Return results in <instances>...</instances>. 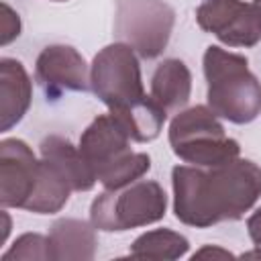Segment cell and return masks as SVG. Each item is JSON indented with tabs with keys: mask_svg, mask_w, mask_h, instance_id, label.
Returning <instances> with one entry per match:
<instances>
[{
	"mask_svg": "<svg viewBox=\"0 0 261 261\" xmlns=\"http://www.w3.org/2000/svg\"><path fill=\"white\" fill-rule=\"evenodd\" d=\"M173 212L181 224L208 228L243 218L261 198V167L237 157L216 167L175 165L171 169Z\"/></svg>",
	"mask_w": 261,
	"mask_h": 261,
	"instance_id": "cell-1",
	"label": "cell"
},
{
	"mask_svg": "<svg viewBox=\"0 0 261 261\" xmlns=\"http://www.w3.org/2000/svg\"><path fill=\"white\" fill-rule=\"evenodd\" d=\"M90 88L135 143L159 137L167 112L145 94L137 53L126 43L100 49L90 65Z\"/></svg>",
	"mask_w": 261,
	"mask_h": 261,
	"instance_id": "cell-2",
	"label": "cell"
},
{
	"mask_svg": "<svg viewBox=\"0 0 261 261\" xmlns=\"http://www.w3.org/2000/svg\"><path fill=\"white\" fill-rule=\"evenodd\" d=\"M208 108L232 124H249L261 114V82L241 53L210 45L204 51Z\"/></svg>",
	"mask_w": 261,
	"mask_h": 261,
	"instance_id": "cell-3",
	"label": "cell"
},
{
	"mask_svg": "<svg viewBox=\"0 0 261 261\" xmlns=\"http://www.w3.org/2000/svg\"><path fill=\"white\" fill-rule=\"evenodd\" d=\"M128 133L114 116L100 114L80 137V153L104 190H118L141 179L151 169V157L130 149Z\"/></svg>",
	"mask_w": 261,
	"mask_h": 261,
	"instance_id": "cell-4",
	"label": "cell"
},
{
	"mask_svg": "<svg viewBox=\"0 0 261 261\" xmlns=\"http://www.w3.org/2000/svg\"><path fill=\"white\" fill-rule=\"evenodd\" d=\"M169 145L177 159L198 167H216L241 157L239 141L226 137L222 122L208 106L179 110L169 122Z\"/></svg>",
	"mask_w": 261,
	"mask_h": 261,
	"instance_id": "cell-5",
	"label": "cell"
},
{
	"mask_svg": "<svg viewBox=\"0 0 261 261\" xmlns=\"http://www.w3.org/2000/svg\"><path fill=\"white\" fill-rule=\"evenodd\" d=\"M167 210V196L153 179H137L118 190H104L90 206L96 230L124 232L159 222Z\"/></svg>",
	"mask_w": 261,
	"mask_h": 261,
	"instance_id": "cell-6",
	"label": "cell"
},
{
	"mask_svg": "<svg viewBox=\"0 0 261 261\" xmlns=\"http://www.w3.org/2000/svg\"><path fill=\"white\" fill-rule=\"evenodd\" d=\"M175 10L165 0H116L114 35L139 57H159L171 37Z\"/></svg>",
	"mask_w": 261,
	"mask_h": 261,
	"instance_id": "cell-7",
	"label": "cell"
},
{
	"mask_svg": "<svg viewBox=\"0 0 261 261\" xmlns=\"http://www.w3.org/2000/svg\"><path fill=\"white\" fill-rule=\"evenodd\" d=\"M196 22L228 47H255L261 41V18L243 0H202L196 8Z\"/></svg>",
	"mask_w": 261,
	"mask_h": 261,
	"instance_id": "cell-8",
	"label": "cell"
},
{
	"mask_svg": "<svg viewBox=\"0 0 261 261\" xmlns=\"http://www.w3.org/2000/svg\"><path fill=\"white\" fill-rule=\"evenodd\" d=\"M41 171V159L16 137L0 141V204L2 208H22L31 200Z\"/></svg>",
	"mask_w": 261,
	"mask_h": 261,
	"instance_id": "cell-9",
	"label": "cell"
},
{
	"mask_svg": "<svg viewBox=\"0 0 261 261\" xmlns=\"http://www.w3.org/2000/svg\"><path fill=\"white\" fill-rule=\"evenodd\" d=\"M35 77L47 98L63 92H86L90 88V71L84 55L71 45H47L35 61Z\"/></svg>",
	"mask_w": 261,
	"mask_h": 261,
	"instance_id": "cell-10",
	"label": "cell"
},
{
	"mask_svg": "<svg viewBox=\"0 0 261 261\" xmlns=\"http://www.w3.org/2000/svg\"><path fill=\"white\" fill-rule=\"evenodd\" d=\"M33 82L18 59H0V130L16 126L31 108Z\"/></svg>",
	"mask_w": 261,
	"mask_h": 261,
	"instance_id": "cell-11",
	"label": "cell"
},
{
	"mask_svg": "<svg viewBox=\"0 0 261 261\" xmlns=\"http://www.w3.org/2000/svg\"><path fill=\"white\" fill-rule=\"evenodd\" d=\"M51 261H92L98 249L96 226L80 218H59L49 228Z\"/></svg>",
	"mask_w": 261,
	"mask_h": 261,
	"instance_id": "cell-12",
	"label": "cell"
},
{
	"mask_svg": "<svg viewBox=\"0 0 261 261\" xmlns=\"http://www.w3.org/2000/svg\"><path fill=\"white\" fill-rule=\"evenodd\" d=\"M41 159L51 163L71 186L73 192H90L96 186V177L86 163L80 147H73L71 141L59 135H47L39 145Z\"/></svg>",
	"mask_w": 261,
	"mask_h": 261,
	"instance_id": "cell-13",
	"label": "cell"
},
{
	"mask_svg": "<svg viewBox=\"0 0 261 261\" xmlns=\"http://www.w3.org/2000/svg\"><path fill=\"white\" fill-rule=\"evenodd\" d=\"M151 96L165 112L184 108L192 96L190 67L175 57L163 59L151 75Z\"/></svg>",
	"mask_w": 261,
	"mask_h": 261,
	"instance_id": "cell-14",
	"label": "cell"
},
{
	"mask_svg": "<svg viewBox=\"0 0 261 261\" xmlns=\"http://www.w3.org/2000/svg\"><path fill=\"white\" fill-rule=\"evenodd\" d=\"M71 186L65 181V177L45 159H41V171H39V181L37 188L27 202L24 210L35 212V214H55L59 212L71 194Z\"/></svg>",
	"mask_w": 261,
	"mask_h": 261,
	"instance_id": "cell-15",
	"label": "cell"
},
{
	"mask_svg": "<svg viewBox=\"0 0 261 261\" xmlns=\"http://www.w3.org/2000/svg\"><path fill=\"white\" fill-rule=\"evenodd\" d=\"M188 249L190 243L184 234L171 228H153L133 241L128 255L137 259H179Z\"/></svg>",
	"mask_w": 261,
	"mask_h": 261,
	"instance_id": "cell-16",
	"label": "cell"
},
{
	"mask_svg": "<svg viewBox=\"0 0 261 261\" xmlns=\"http://www.w3.org/2000/svg\"><path fill=\"white\" fill-rule=\"evenodd\" d=\"M51 261V247L49 234L39 232H24L20 234L8 251L2 253V261Z\"/></svg>",
	"mask_w": 261,
	"mask_h": 261,
	"instance_id": "cell-17",
	"label": "cell"
},
{
	"mask_svg": "<svg viewBox=\"0 0 261 261\" xmlns=\"http://www.w3.org/2000/svg\"><path fill=\"white\" fill-rule=\"evenodd\" d=\"M20 35V16L18 12L2 2V16H0V45L6 47L8 43H12L16 37Z\"/></svg>",
	"mask_w": 261,
	"mask_h": 261,
	"instance_id": "cell-18",
	"label": "cell"
},
{
	"mask_svg": "<svg viewBox=\"0 0 261 261\" xmlns=\"http://www.w3.org/2000/svg\"><path fill=\"white\" fill-rule=\"evenodd\" d=\"M247 232L255 245V251H249V253H243L241 257H257L261 259V206L247 218Z\"/></svg>",
	"mask_w": 261,
	"mask_h": 261,
	"instance_id": "cell-19",
	"label": "cell"
},
{
	"mask_svg": "<svg viewBox=\"0 0 261 261\" xmlns=\"http://www.w3.org/2000/svg\"><path fill=\"white\" fill-rule=\"evenodd\" d=\"M202 257H232V253L226 251V249H220V247H210V245H206V247H202L200 251H196V253L192 255V259H202Z\"/></svg>",
	"mask_w": 261,
	"mask_h": 261,
	"instance_id": "cell-20",
	"label": "cell"
},
{
	"mask_svg": "<svg viewBox=\"0 0 261 261\" xmlns=\"http://www.w3.org/2000/svg\"><path fill=\"white\" fill-rule=\"evenodd\" d=\"M2 218H4V228H2V241H6L8 232H10V216L6 212V208H2Z\"/></svg>",
	"mask_w": 261,
	"mask_h": 261,
	"instance_id": "cell-21",
	"label": "cell"
},
{
	"mask_svg": "<svg viewBox=\"0 0 261 261\" xmlns=\"http://www.w3.org/2000/svg\"><path fill=\"white\" fill-rule=\"evenodd\" d=\"M253 6H255V10H257V14L261 18V0H253Z\"/></svg>",
	"mask_w": 261,
	"mask_h": 261,
	"instance_id": "cell-22",
	"label": "cell"
},
{
	"mask_svg": "<svg viewBox=\"0 0 261 261\" xmlns=\"http://www.w3.org/2000/svg\"><path fill=\"white\" fill-rule=\"evenodd\" d=\"M51 2H67V0H51Z\"/></svg>",
	"mask_w": 261,
	"mask_h": 261,
	"instance_id": "cell-23",
	"label": "cell"
}]
</instances>
